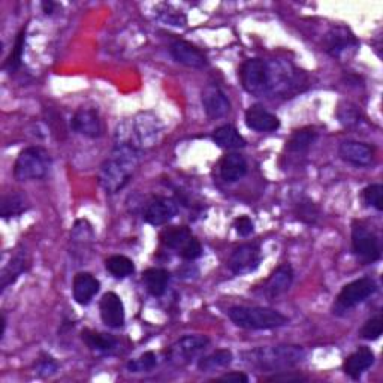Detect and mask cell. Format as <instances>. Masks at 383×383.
<instances>
[{"instance_id":"8fae6325","label":"cell","mask_w":383,"mask_h":383,"mask_svg":"<svg viewBox=\"0 0 383 383\" xmlns=\"http://www.w3.org/2000/svg\"><path fill=\"white\" fill-rule=\"evenodd\" d=\"M202 106L210 118H222L231 111V104L221 87L216 84L207 85L202 90Z\"/></svg>"},{"instance_id":"836d02e7","label":"cell","mask_w":383,"mask_h":383,"mask_svg":"<svg viewBox=\"0 0 383 383\" xmlns=\"http://www.w3.org/2000/svg\"><path fill=\"white\" fill-rule=\"evenodd\" d=\"M158 365V356L153 352L142 354L139 358L127 363V370L130 373H147Z\"/></svg>"},{"instance_id":"e575fe53","label":"cell","mask_w":383,"mask_h":383,"mask_svg":"<svg viewBox=\"0 0 383 383\" xmlns=\"http://www.w3.org/2000/svg\"><path fill=\"white\" fill-rule=\"evenodd\" d=\"M363 201L368 207H375L377 211L383 210V186L371 184L363 190Z\"/></svg>"},{"instance_id":"d6a6232c","label":"cell","mask_w":383,"mask_h":383,"mask_svg":"<svg viewBox=\"0 0 383 383\" xmlns=\"http://www.w3.org/2000/svg\"><path fill=\"white\" fill-rule=\"evenodd\" d=\"M25 42H26V29H21L20 34L17 35L13 53H11V56L6 59L4 64V68L6 71L15 72L21 67V59H23V53H25Z\"/></svg>"},{"instance_id":"4316f807","label":"cell","mask_w":383,"mask_h":383,"mask_svg":"<svg viewBox=\"0 0 383 383\" xmlns=\"http://www.w3.org/2000/svg\"><path fill=\"white\" fill-rule=\"evenodd\" d=\"M192 237L193 235L189 231V228L172 226L165 229V231L160 234V242L165 247L180 251L186 244H188V242Z\"/></svg>"},{"instance_id":"cb8c5ba5","label":"cell","mask_w":383,"mask_h":383,"mask_svg":"<svg viewBox=\"0 0 383 383\" xmlns=\"http://www.w3.org/2000/svg\"><path fill=\"white\" fill-rule=\"evenodd\" d=\"M30 209V204L23 193H9L5 195L0 202V216L4 218L18 217Z\"/></svg>"},{"instance_id":"7a4b0ae2","label":"cell","mask_w":383,"mask_h":383,"mask_svg":"<svg viewBox=\"0 0 383 383\" xmlns=\"http://www.w3.org/2000/svg\"><path fill=\"white\" fill-rule=\"evenodd\" d=\"M247 364L264 371H283L302 363L305 352L301 346H271L258 347L243 354Z\"/></svg>"},{"instance_id":"ba28073f","label":"cell","mask_w":383,"mask_h":383,"mask_svg":"<svg viewBox=\"0 0 383 383\" xmlns=\"http://www.w3.org/2000/svg\"><path fill=\"white\" fill-rule=\"evenodd\" d=\"M209 344L210 338L205 335H186L168 349L167 358L175 365L189 364L193 358L204 352Z\"/></svg>"},{"instance_id":"3957f363","label":"cell","mask_w":383,"mask_h":383,"mask_svg":"<svg viewBox=\"0 0 383 383\" xmlns=\"http://www.w3.org/2000/svg\"><path fill=\"white\" fill-rule=\"evenodd\" d=\"M229 319L239 328L244 330H274V328L284 326L289 319L277 310L265 307H244V305H235L226 312Z\"/></svg>"},{"instance_id":"8992f818","label":"cell","mask_w":383,"mask_h":383,"mask_svg":"<svg viewBox=\"0 0 383 383\" xmlns=\"http://www.w3.org/2000/svg\"><path fill=\"white\" fill-rule=\"evenodd\" d=\"M377 289V284L373 279L363 277L358 279L352 283L346 284L338 293L335 305H334V313H344L355 309L356 305L364 302L367 298H370Z\"/></svg>"},{"instance_id":"8d00e7d4","label":"cell","mask_w":383,"mask_h":383,"mask_svg":"<svg viewBox=\"0 0 383 383\" xmlns=\"http://www.w3.org/2000/svg\"><path fill=\"white\" fill-rule=\"evenodd\" d=\"M337 117L344 126H354L359 122V111L352 104H343L337 109Z\"/></svg>"},{"instance_id":"277c9868","label":"cell","mask_w":383,"mask_h":383,"mask_svg":"<svg viewBox=\"0 0 383 383\" xmlns=\"http://www.w3.org/2000/svg\"><path fill=\"white\" fill-rule=\"evenodd\" d=\"M51 158L47 150L41 147H27L20 153L15 165L14 177L20 181L41 180L48 174Z\"/></svg>"},{"instance_id":"f1b7e54d","label":"cell","mask_w":383,"mask_h":383,"mask_svg":"<svg viewBox=\"0 0 383 383\" xmlns=\"http://www.w3.org/2000/svg\"><path fill=\"white\" fill-rule=\"evenodd\" d=\"M105 267L109 274L114 276L116 279L129 277L130 274H134L135 271L134 262L123 255H116V256L108 258L105 262Z\"/></svg>"},{"instance_id":"ab89813d","label":"cell","mask_w":383,"mask_h":383,"mask_svg":"<svg viewBox=\"0 0 383 383\" xmlns=\"http://www.w3.org/2000/svg\"><path fill=\"white\" fill-rule=\"evenodd\" d=\"M265 382H305L307 377H304L301 375H291L288 371H279L277 375H272L268 377H264Z\"/></svg>"},{"instance_id":"5b68a950","label":"cell","mask_w":383,"mask_h":383,"mask_svg":"<svg viewBox=\"0 0 383 383\" xmlns=\"http://www.w3.org/2000/svg\"><path fill=\"white\" fill-rule=\"evenodd\" d=\"M244 90L253 96L270 95V67L268 62L249 59L239 71Z\"/></svg>"},{"instance_id":"1f68e13d","label":"cell","mask_w":383,"mask_h":383,"mask_svg":"<svg viewBox=\"0 0 383 383\" xmlns=\"http://www.w3.org/2000/svg\"><path fill=\"white\" fill-rule=\"evenodd\" d=\"M155 11L163 23H167L169 26L183 27V26H186V23H188V18H186L183 11L174 8L172 5L162 4V5H158Z\"/></svg>"},{"instance_id":"60d3db41","label":"cell","mask_w":383,"mask_h":383,"mask_svg":"<svg viewBox=\"0 0 383 383\" xmlns=\"http://www.w3.org/2000/svg\"><path fill=\"white\" fill-rule=\"evenodd\" d=\"M57 364L56 361L51 359V358H46V359H41L39 364H38V373L41 376H51L57 371Z\"/></svg>"},{"instance_id":"9c48e42d","label":"cell","mask_w":383,"mask_h":383,"mask_svg":"<svg viewBox=\"0 0 383 383\" xmlns=\"http://www.w3.org/2000/svg\"><path fill=\"white\" fill-rule=\"evenodd\" d=\"M262 262L260 249L256 244H243L229 256L228 267L235 276H246L258 270Z\"/></svg>"},{"instance_id":"52a82bcc","label":"cell","mask_w":383,"mask_h":383,"mask_svg":"<svg viewBox=\"0 0 383 383\" xmlns=\"http://www.w3.org/2000/svg\"><path fill=\"white\" fill-rule=\"evenodd\" d=\"M352 247L356 258L364 264H373L382 256L379 238L361 223H354L352 226Z\"/></svg>"},{"instance_id":"7402d4cb","label":"cell","mask_w":383,"mask_h":383,"mask_svg":"<svg viewBox=\"0 0 383 383\" xmlns=\"http://www.w3.org/2000/svg\"><path fill=\"white\" fill-rule=\"evenodd\" d=\"M213 141L216 146L225 150H238L246 146V139L231 125L217 127L213 134Z\"/></svg>"},{"instance_id":"5bb4252c","label":"cell","mask_w":383,"mask_h":383,"mask_svg":"<svg viewBox=\"0 0 383 383\" xmlns=\"http://www.w3.org/2000/svg\"><path fill=\"white\" fill-rule=\"evenodd\" d=\"M101 319L109 328H122L125 325V305L122 298L114 292H106L99 304Z\"/></svg>"},{"instance_id":"603a6c76","label":"cell","mask_w":383,"mask_h":383,"mask_svg":"<svg viewBox=\"0 0 383 383\" xmlns=\"http://www.w3.org/2000/svg\"><path fill=\"white\" fill-rule=\"evenodd\" d=\"M169 279L171 274L163 268H150L142 274V280L146 283V288L153 297H162V295L165 293Z\"/></svg>"},{"instance_id":"9a60e30c","label":"cell","mask_w":383,"mask_h":383,"mask_svg":"<svg viewBox=\"0 0 383 383\" xmlns=\"http://www.w3.org/2000/svg\"><path fill=\"white\" fill-rule=\"evenodd\" d=\"M325 47L330 56L340 59L347 51L355 50L358 47V41L346 27H334L326 35Z\"/></svg>"},{"instance_id":"74e56055","label":"cell","mask_w":383,"mask_h":383,"mask_svg":"<svg viewBox=\"0 0 383 383\" xmlns=\"http://www.w3.org/2000/svg\"><path fill=\"white\" fill-rule=\"evenodd\" d=\"M180 256L186 260H195L198 259L201 255H202V247H201V243L196 239L195 237H192L188 244H186L180 251Z\"/></svg>"},{"instance_id":"30bf717a","label":"cell","mask_w":383,"mask_h":383,"mask_svg":"<svg viewBox=\"0 0 383 383\" xmlns=\"http://www.w3.org/2000/svg\"><path fill=\"white\" fill-rule=\"evenodd\" d=\"M340 158L354 167H370L375 160V151L365 142L359 141H343L338 147Z\"/></svg>"},{"instance_id":"7c38bea8","label":"cell","mask_w":383,"mask_h":383,"mask_svg":"<svg viewBox=\"0 0 383 383\" xmlns=\"http://www.w3.org/2000/svg\"><path fill=\"white\" fill-rule=\"evenodd\" d=\"M179 205L171 198L153 200L146 209L144 221L151 226H162L177 216Z\"/></svg>"},{"instance_id":"83f0119b","label":"cell","mask_w":383,"mask_h":383,"mask_svg":"<svg viewBox=\"0 0 383 383\" xmlns=\"http://www.w3.org/2000/svg\"><path fill=\"white\" fill-rule=\"evenodd\" d=\"M232 359H234V356H232L231 350L221 349V350H216V352H213L210 355L201 358L200 363H198V368H200V371H202V373H210V371L228 367L232 363Z\"/></svg>"},{"instance_id":"484cf974","label":"cell","mask_w":383,"mask_h":383,"mask_svg":"<svg viewBox=\"0 0 383 383\" xmlns=\"http://www.w3.org/2000/svg\"><path fill=\"white\" fill-rule=\"evenodd\" d=\"M81 338H83V342L92 350H95V352H99V354H111L113 350H116V347H117L116 338L108 335V334L85 330V331H83Z\"/></svg>"},{"instance_id":"f35d334b","label":"cell","mask_w":383,"mask_h":383,"mask_svg":"<svg viewBox=\"0 0 383 383\" xmlns=\"http://www.w3.org/2000/svg\"><path fill=\"white\" fill-rule=\"evenodd\" d=\"M234 228L238 235L242 237H249L250 234H253L255 231V223L249 216H239L237 221L234 222Z\"/></svg>"},{"instance_id":"2e32d148","label":"cell","mask_w":383,"mask_h":383,"mask_svg":"<svg viewBox=\"0 0 383 383\" xmlns=\"http://www.w3.org/2000/svg\"><path fill=\"white\" fill-rule=\"evenodd\" d=\"M171 54L175 60L188 68L201 69L209 63L205 54L188 41H175L171 46Z\"/></svg>"},{"instance_id":"4fadbf2b","label":"cell","mask_w":383,"mask_h":383,"mask_svg":"<svg viewBox=\"0 0 383 383\" xmlns=\"http://www.w3.org/2000/svg\"><path fill=\"white\" fill-rule=\"evenodd\" d=\"M72 129L87 138H99L102 134L101 117L93 108H80L72 117Z\"/></svg>"},{"instance_id":"4dcf8cb0","label":"cell","mask_w":383,"mask_h":383,"mask_svg":"<svg viewBox=\"0 0 383 383\" xmlns=\"http://www.w3.org/2000/svg\"><path fill=\"white\" fill-rule=\"evenodd\" d=\"M295 214H297L298 221L305 225H314L321 217V211L317 209V205L309 198H302L298 201V204L295 205Z\"/></svg>"},{"instance_id":"d6986e66","label":"cell","mask_w":383,"mask_h":383,"mask_svg":"<svg viewBox=\"0 0 383 383\" xmlns=\"http://www.w3.org/2000/svg\"><path fill=\"white\" fill-rule=\"evenodd\" d=\"M101 283L90 272H78L74 277L72 283V295L76 304L87 305L95 298V295L99 292Z\"/></svg>"},{"instance_id":"e0dca14e","label":"cell","mask_w":383,"mask_h":383,"mask_svg":"<svg viewBox=\"0 0 383 383\" xmlns=\"http://www.w3.org/2000/svg\"><path fill=\"white\" fill-rule=\"evenodd\" d=\"M293 281V270L289 264H283L276 268L270 279L264 284V295L268 300L279 298L280 295L286 293Z\"/></svg>"},{"instance_id":"d590c367","label":"cell","mask_w":383,"mask_h":383,"mask_svg":"<svg viewBox=\"0 0 383 383\" xmlns=\"http://www.w3.org/2000/svg\"><path fill=\"white\" fill-rule=\"evenodd\" d=\"M382 333H383L382 317L376 316V317H373V319H370L364 323V326L361 328L359 335H361V338H364V340L375 342V340H379Z\"/></svg>"},{"instance_id":"f546056e","label":"cell","mask_w":383,"mask_h":383,"mask_svg":"<svg viewBox=\"0 0 383 383\" xmlns=\"http://www.w3.org/2000/svg\"><path fill=\"white\" fill-rule=\"evenodd\" d=\"M316 138H317V132L314 129L297 130V132H295L286 142V148L288 151H292V153H302L312 147Z\"/></svg>"},{"instance_id":"ac0fdd59","label":"cell","mask_w":383,"mask_h":383,"mask_svg":"<svg viewBox=\"0 0 383 383\" xmlns=\"http://www.w3.org/2000/svg\"><path fill=\"white\" fill-rule=\"evenodd\" d=\"M244 120L247 127L256 132H274L280 127V120L260 105H251L246 111Z\"/></svg>"},{"instance_id":"6da1fadb","label":"cell","mask_w":383,"mask_h":383,"mask_svg":"<svg viewBox=\"0 0 383 383\" xmlns=\"http://www.w3.org/2000/svg\"><path fill=\"white\" fill-rule=\"evenodd\" d=\"M139 163V151L135 146L117 144L114 151L101 167L99 183L106 193H117L132 179Z\"/></svg>"},{"instance_id":"b9f144b4","label":"cell","mask_w":383,"mask_h":383,"mask_svg":"<svg viewBox=\"0 0 383 383\" xmlns=\"http://www.w3.org/2000/svg\"><path fill=\"white\" fill-rule=\"evenodd\" d=\"M217 380L221 382H235V383H247L249 377L244 373H239V371H232V373H226Z\"/></svg>"},{"instance_id":"7bdbcfd3","label":"cell","mask_w":383,"mask_h":383,"mask_svg":"<svg viewBox=\"0 0 383 383\" xmlns=\"http://www.w3.org/2000/svg\"><path fill=\"white\" fill-rule=\"evenodd\" d=\"M42 8H43V13H46V14H51L53 13V8H54V4H51V2H46V4H42Z\"/></svg>"},{"instance_id":"44dd1931","label":"cell","mask_w":383,"mask_h":383,"mask_svg":"<svg viewBox=\"0 0 383 383\" xmlns=\"http://www.w3.org/2000/svg\"><path fill=\"white\" fill-rule=\"evenodd\" d=\"M247 174V162L246 159L238 155V153H231L226 155L221 162V177L226 183H235L242 180Z\"/></svg>"},{"instance_id":"d4e9b609","label":"cell","mask_w":383,"mask_h":383,"mask_svg":"<svg viewBox=\"0 0 383 383\" xmlns=\"http://www.w3.org/2000/svg\"><path fill=\"white\" fill-rule=\"evenodd\" d=\"M29 260L26 258V253L20 251L13 259L9 260V264L2 270V274H0V284H2V291H5L9 284H13L23 272L27 271Z\"/></svg>"},{"instance_id":"ffe728a7","label":"cell","mask_w":383,"mask_h":383,"mask_svg":"<svg viewBox=\"0 0 383 383\" xmlns=\"http://www.w3.org/2000/svg\"><path fill=\"white\" fill-rule=\"evenodd\" d=\"M375 364V354L368 347H361L355 354L347 356L343 363L344 373L354 380H358L371 365Z\"/></svg>"}]
</instances>
